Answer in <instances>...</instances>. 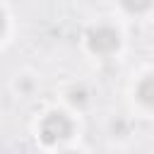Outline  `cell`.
I'll return each mask as SVG.
<instances>
[{
  "label": "cell",
  "mask_w": 154,
  "mask_h": 154,
  "mask_svg": "<svg viewBox=\"0 0 154 154\" xmlns=\"http://www.w3.org/2000/svg\"><path fill=\"white\" fill-rule=\"evenodd\" d=\"M70 135H72V123H70V118L65 113L53 111V113H48L43 118V123H41V140L46 144H55L60 140H67Z\"/></svg>",
  "instance_id": "1"
},
{
  "label": "cell",
  "mask_w": 154,
  "mask_h": 154,
  "mask_svg": "<svg viewBox=\"0 0 154 154\" xmlns=\"http://www.w3.org/2000/svg\"><path fill=\"white\" fill-rule=\"evenodd\" d=\"M87 43L94 53H101V55H108L113 53L118 46H120V36L116 29L111 26H96V29H89L87 34Z\"/></svg>",
  "instance_id": "2"
},
{
  "label": "cell",
  "mask_w": 154,
  "mask_h": 154,
  "mask_svg": "<svg viewBox=\"0 0 154 154\" xmlns=\"http://www.w3.org/2000/svg\"><path fill=\"white\" fill-rule=\"evenodd\" d=\"M137 99L144 103V106H152L154 108V75H147L140 87H137Z\"/></svg>",
  "instance_id": "3"
},
{
  "label": "cell",
  "mask_w": 154,
  "mask_h": 154,
  "mask_svg": "<svg viewBox=\"0 0 154 154\" xmlns=\"http://www.w3.org/2000/svg\"><path fill=\"white\" fill-rule=\"evenodd\" d=\"M152 2L154 0H120V5L128 10V12H144V10H149L152 7Z\"/></svg>",
  "instance_id": "4"
},
{
  "label": "cell",
  "mask_w": 154,
  "mask_h": 154,
  "mask_svg": "<svg viewBox=\"0 0 154 154\" xmlns=\"http://www.w3.org/2000/svg\"><path fill=\"white\" fill-rule=\"evenodd\" d=\"M70 99H72V103H84V91H82V89H79V91L72 89V91H70Z\"/></svg>",
  "instance_id": "5"
},
{
  "label": "cell",
  "mask_w": 154,
  "mask_h": 154,
  "mask_svg": "<svg viewBox=\"0 0 154 154\" xmlns=\"http://www.w3.org/2000/svg\"><path fill=\"white\" fill-rule=\"evenodd\" d=\"M2 29H5V14H2V10H0V34H2Z\"/></svg>",
  "instance_id": "6"
}]
</instances>
